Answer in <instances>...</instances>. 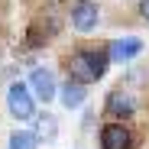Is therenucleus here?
<instances>
[{
    "instance_id": "nucleus-4",
    "label": "nucleus",
    "mask_w": 149,
    "mask_h": 149,
    "mask_svg": "<svg viewBox=\"0 0 149 149\" xmlns=\"http://www.w3.org/2000/svg\"><path fill=\"white\" fill-rule=\"evenodd\" d=\"M101 146L104 149H130V130L123 123H107L101 130Z\"/></svg>"
},
{
    "instance_id": "nucleus-2",
    "label": "nucleus",
    "mask_w": 149,
    "mask_h": 149,
    "mask_svg": "<svg viewBox=\"0 0 149 149\" xmlns=\"http://www.w3.org/2000/svg\"><path fill=\"white\" fill-rule=\"evenodd\" d=\"M7 107L16 120H33L36 117V104H33V94L23 88V84H13L7 91Z\"/></svg>"
},
{
    "instance_id": "nucleus-9",
    "label": "nucleus",
    "mask_w": 149,
    "mask_h": 149,
    "mask_svg": "<svg viewBox=\"0 0 149 149\" xmlns=\"http://www.w3.org/2000/svg\"><path fill=\"white\" fill-rule=\"evenodd\" d=\"M36 133H23V130H16L13 136H10V149H36Z\"/></svg>"
},
{
    "instance_id": "nucleus-8",
    "label": "nucleus",
    "mask_w": 149,
    "mask_h": 149,
    "mask_svg": "<svg viewBox=\"0 0 149 149\" xmlns=\"http://www.w3.org/2000/svg\"><path fill=\"white\" fill-rule=\"evenodd\" d=\"M139 49H143V42H139V39H120V42H113V45H110V55H113L117 62H123V58L139 55Z\"/></svg>"
},
{
    "instance_id": "nucleus-10",
    "label": "nucleus",
    "mask_w": 149,
    "mask_h": 149,
    "mask_svg": "<svg viewBox=\"0 0 149 149\" xmlns=\"http://www.w3.org/2000/svg\"><path fill=\"white\" fill-rule=\"evenodd\" d=\"M55 133H58L55 120H52V117L45 113V117L39 120V127H36V136H39V139H45V143H52V139H55Z\"/></svg>"
},
{
    "instance_id": "nucleus-6",
    "label": "nucleus",
    "mask_w": 149,
    "mask_h": 149,
    "mask_svg": "<svg viewBox=\"0 0 149 149\" xmlns=\"http://www.w3.org/2000/svg\"><path fill=\"white\" fill-rule=\"evenodd\" d=\"M107 113H113V117H127V113H133V94L130 91H110V97H107Z\"/></svg>"
},
{
    "instance_id": "nucleus-1",
    "label": "nucleus",
    "mask_w": 149,
    "mask_h": 149,
    "mask_svg": "<svg viewBox=\"0 0 149 149\" xmlns=\"http://www.w3.org/2000/svg\"><path fill=\"white\" fill-rule=\"evenodd\" d=\"M104 71H107V55L104 52H74L71 62H68V74L74 81H84V84L97 81Z\"/></svg>"
},
{
    "instance_id": "nucleus-7",
    "label": "nucleus",
    "mask_w": 149,
    "mask_h": 149,
    "mask_svg": "<svg viewBox=\"0 0 149 149\" xmlns=\"http://www.w3.org/2000/svg\"><path fill=\"white\" fill-rule=\"evenodd\" d=\"M84 101V81H74V78H68V84L62 88V104L71 110V107H78Z\"/></svg>"
},
{
    "instance_id": "nucleus-5",
    "label": "nucleus",
    "mask_w": 149,
    "mask_h": 149,
    "mask_svg": "<svg viewBox=\"0 0 149 149\" xmlns=\"http://www.w3.org/2000/svg\"><path fill=\"white\" fill-rule=\"evenodd\" d=\"M29 84H33V91H36V97L39 101H52L55 97V74L52 71H45V68H36L33 74H29Z\"/></svg>"
},
{
    "instance_id": "nucleus-3",
    "label": "nucleus",
    "mask_w": 149,
    "mask_h": 149,
    "mask_svg": "<svg viewBox=\"0 0 149 149\" xmlns=\"http://www.w3.org/2000/svg\"><path fill=\"white\" fill-rule=\"evenodd\" d=\"M97 16H101V10H97V3H91V0H78V3L71 7V26L78 33H91L97 26Z\"/></svg>"
},
{
    "instance_id": "nucleus-11",
    "label": "nucleus",
    "mask_w": 149,
    "mask_h": 149,
    "mask_svg": "<svg viewBox=\"0 0 149 149\" xmlns=\"http://www.w3.org/2000/svg\"><path fill=\"white\" fill-rule=\"evenodd\" d=\"M139 13H143V19L149 23V0H139Z\"/></svg>"
}]
</instances>
